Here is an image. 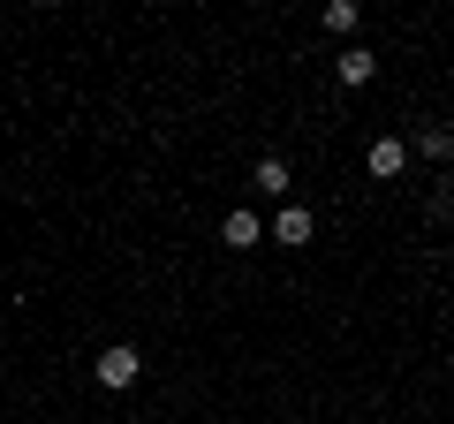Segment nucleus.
I'll use <instances>...</instances> for the list:
<instances>
[{
  "instance_id": "f257e3e1",
  "label": "nucleus",
  "mask_w": 454,
  "mask_h": 424,
  "mask_svg": "<svg viewBox=\"0 0 454 424\" xmlns=\"http://www.w3.org/2000/svg\"><path fill=\"white\" fill-rule=\"evenodd\" d=\"M91 372H98V387H106V394H121V387H137V379H145V357H137L129 342H114V349H98Z\"/></svg>"
},
{
  "instance_id": "f03ea898",
  "label": "nucleus",
  "mask_w": 454,
  "mask_h": 424,
  "mask_svg": "<svg viewBox=\"0 0 454 424\" xmlns=\"http://www.w3.org/2000/svg\"><path fill=\"white\" fill-rule=\"evenodd\" d=\"M364 167H372L379 182H394V175H402V167H409V145H402V137H379V145L364 152Z\"/></svg>"
},
{
  "instance_id": "7ed1b4c3",
  "label": "nucleus",
  "mask_w": 454,
  "mask_h": 424,
  "mask_svg": "<svg viewBox=\"0 0 454 424\" xmlns=\"http://www.w3.org/2000/svg\"><path fill=\"white\" fill-rule=\"evenodd\" d=\"M310 235H318V220H310V212L303 205H280V220H273V243H310Z\"/></svg>"
},
{
  "instance_id": "20e7f679",
  "label": "nucleus",
  "mask_w": 454,
  "mask_h": 424,
  "mask_svg": "<svg viewBox=\"0 0 454 424\" xmlns=\"http://www.w3.org/2000/svg\"><path fill=\"white\" fill-rule=\"evenodd\" d=\"M220 235H227V250H250V243H258V212H243V205H235V212H227V220H220Z\"/></svg>"
},
{
  "instance_id": "39448f33",
  "label": "nucleus",
  "mask_w": 454,
  "mask_h": 424,
  "mask_svg": "<svg viewBox=\"0 0 454 424\" xmlns=\"http://www.w3.org/2000/svg\"><path fill=\"white\" fill-rule=\"evenodd\" d=\"M333 76L348 83V91H356V83H372V76H379V61H372V53H356V46H348V53L333 61Z\"/></svg>"
},
{
  "instance_id": "423d86ee",
  "label": "nucleus",
  "mask_w": 454,
  "mask_h": 424,
  "mask_svg": "<svg viewBox=\"0 0 454 424\" xmlns=\"http://www.w3.org/2000/svg\"><path fill=\"white\" fill-rule=\"evenodd\" d=\"M250 190H265V197H288V160H258V167H250Z\"/></svg>"
},
{
  "instance_id": "0eeeda50",
  "label": "nucleus",
  "mask_w": 454,
  "mask_h": 424,
  "mask_svg": "<svg viewBox=\"0 0 454 424\" xmlns=\"http://www.w3.org/2000/svg\"><path fill=\"white\" fill-rule=\"evenodd\" d=\"M325 31H340V38L356 31V0H333V8H325Z\"/></svg>"
},
{
  "instance_id": "6e6552de",
  "label": "nucleus",
  "mask_w": 454,
  "mask_h": 424,
  "mask_svg": "<svg viewBox=\"0 0 454 424\" xmlns=\"http://www.w3.org/2000/svg\"><path fill=\"white\" fill-rule=\"evenodd\" d=\"M454 152V130H424V160H447Z\"/></svg>"
}]
</instances>
